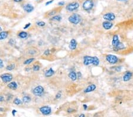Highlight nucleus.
<instances>
[{"mask_svg":"<svg viewBox=\"0 0 133 117\" xmlns=\"http://www.w3.org/2000/svg\"><path fill=\"white\" fill-rule=\"evenodd\" d=\"M37 1H38V0H37Z\"/></svg>","mask_w":133,"mask_h":117,"instance_id":"nucleus-46","label":"nucleus"},{"mask_svg":"<svg viewBox=\"0 0 133 117\" xmlns=\"http://www.w3.org/2000/svg\"><path fill=\"white\" fill-rule=\"evenodd\" d=\"M12 42H14L13 39H10V40L9 41V43H10V44H11V45H12V44H13V43H12Z\"/></svg>","mask_w":133,"mask_h":117,"instance_id":"nucleus-41","label":"nucleus"},{"mask_svg":"<svg viewBox=\"0 0 133 117\" xmlns=\"http://www.w3.org/2000/svg\"><path fill=\"white\" fill-rule=\"evenodd\" d=\"M32 92L35 96H41L43 95L44 92V89L42 86L39 85L36 87L35 88H34Z\"/></svg>","mask_w":133,"mask_h":117,"instance_id":"nucleus-6","label":"nucleus"},{"mask_svg":"<svg viewBox=\"0 0 133 117\" xmlns=\"http://www.w3.org/2000/svg\"><path fill=\"white\" fill-rule=\"evenodd\" d=\"M68 76L70 78V79L72 81H75L77 79V73H76L75 71H71V72H69Z\"/></svg>","mask_w":133,"mask_h":117,"instance_id":"nucleus-16","label":"nucleus"},{"mask_svg":"<svg viewBox=\"0 0 133 117\" xmlns=\"http://www.w3.org/2000/svg\"><path fill=\"white\" fill-rule=\"evenodd\" d=\"M0 79L2 80L3 82L6 83L8 82H11L13 79V76L10 73H4L0 76Z\"/></svg>","mask_w":133,"mask_h":117,"instance_id":"nucleus-7","label":"nucleus"},{"mask_svg":"<svg viewBox=\"0 0 133 117\" xmlns=\"http://www.w3.org/2000/svg\"><path fill=\"white\" fill-rule=\"evenodd\" d=\"M15 67H16V65H15V64L11 63L6 66V70L8 71H11L12 70L14 69Z\"/></svg>","mask_w":133,"mask_h":117,"instance_id":"nucleus-24","label":"nucleus"},{"mask_svg":"<svg viewBox=\"0 0 133 117\" xmlns=\"http://www.w3.org/2000/svg\"><path fill=\"white\" fill-rule=\"evenodd\" d=\"M40 69V67L39 65H34V66H33V70L35 72H37V71H39Z\"/></svg>","mask_w":133,"mask_h":117,"instance_id":"nucleus-29","label":"nucleus"},{"mask_svg":"<svg viewBox=\"0 0 133 117\" xmlns=\"http://www.w3.org/2000/svg\"><path fill=\"white\" fill-rule=\"evenodd\" d=\"M62 19V17L59 15H55V16H53L52 18H50V20L52 21H60Z\"/></svg>","mask_w":133,"mask_h":117,"instance_id":"nucleus-21","label":"nucleus"},{"mask_svg":"<svg viewBox=\"0 0 133 117\" xmlns=\"http://www.w3.org/2000/svg\"><path fill=\"white\" fill-rule=\"evenodd\" d=\"M77 46V43L75 39H72L70 40V43L69 44V48L71 50H76Z\"/></svg>","mask_w":133,"mask_h":117,"instance_id":"nucleus-13","label":"nucleus"},{"mask_svg":"<svg viewBox=\"0 0 133 117\" xmlns=\"http://www.w3.org/2000/svg\"><path fill=\"white\" fill-rule=\"evenodd\" d=\"M79 117H85V114H84V113H82V114L80 115Z\"/></svg>","mask_w":133,"mask_h":117,"instance_id":"nucleus-43","label":"nucleus"},{"mask_svg":"<svg viewBox=\"0 0 133 117\" xmlns=\"http://www.w3.org/2000/svg\"><path fill=\"white\" fill-rule=\"evenodd\" d=\"M4 101V97L2 95H0V102H3Z\"/></svg>","mask_w":133,"mask_h":117,"instance_id":"nucleus-38","label":"nucleus"},{"mask_svg":"<svg viewBox=\"0 0 133 117\" xmlns=\"http://www.w3.org/2000/svg\"><path fill=\"white\" fill-rule=\"evenodd\" d=\"M133 76V72L130 70H127L124 73L122 76V81L125 82H128L131 79L132 77Z\"/></svg>","mask_w":133,"mask_h":117,"instance_id":"nucleus-9","label":"nucleus"},{"mask_svg":"<svg viewBox=\"0 0 133 117\" xmlns=\"http://www.w3.org/2000/svg\"><path fill=\"white\" fill-rule=\"evenodd\" d=\"M50 55V50H49V49H47V50H46L44 51V55L46 56H49V55Z\"/></svg>","mask_w":133,"mask_h":117,"instance_id":"nucleus-30","label":"nucleus"},{"mask_svg":"<svg viewBox=\"0 0 133 117\" xmlns=\"http://www.w3.org/2000/svg\"><path fill=\"white\" fill-rule=\"evenodd\" d=\"M64 4H65V2L64 1H60V2H59L58 4H57V5H58L59 6L62 7V6H63Z\"/></svg>","mask_w":133,"mask_h":117,"instance_id":"nucleus-35","label":"nucleus"},{"mask_svg":"<svg viewBox=\"0 0 133 117\" xmlns=\"http://www.w3.org/2000/svg\"><path fill=\"white\" fill-rule=\"evenodd\" d=\"M13 103L16 105H20L23 104V101H21L18 98H16L14 99V100Z\"/></svg>","mask_w":133,"mask_h":117,"instance_id":"nucleus-25","label":"nucleus"},{"mask_svg":"<svg viewBox=\"0 0 133 117\" xmlns=\"http://www.w3.org/2000/svg\"><path fill=\"white\" fill-rule=\"evenodd\" d=\"M83 107H84V110H87V109H88L87 105H86V104H84V105H83Z\"/></svg>","mask_w":133,"mask_h":117,"instance_id":"nucleus-39","label":"nucleus"},{"mask_svg":"<svg viewBox=\"0 0 133 117\" xmlns=\"http://www.w3.org/2000/svg\"><path fill=\"white\" fill-rule=\"evenodd\" d=\"M34 60H35V58H34V57H32V58H28V59H27L26 60H25L23 63H24V65H28L32 63L33 62H34Z\"/></svg>","mask_w":133,"mask_h":117,"instance_id":"nucleus-23","label":"nucleus"},{"mask_svg":"<svg viewBox=\"0 0 133 117\" xmlns=\"http://www.w3.org/2000/svg\"><path fill=\"white\" fill-rule=\"evenodd\" d=\"M62 96V94H61L60 92H57V94L56 95V99H60Z\"/></svg>","mask_w":133,"mask_h":117,"instance_id":"nucleus-31","label":"nucleus"},{"mask_svg":"<svg viewBox=\"0 0 133 117\" xmlns=\"http://www.w3.org/2000/svg\"><path fill=\"white\" fill-rule=\"evenodd\" d=\"M96 89H97V86H96V85L91 84V85H89V86H88L86 87V89L84 90V93H86V94H87V93H90V92H92L94 91Z\"/></svg>","mask_w":133,"mask_h":117,"instance_id":"nucleus-14","label":"nucleus"},{"mask_svg":"<svg viewBox=\"0 0 133 117\" xmlns=\"http://www.w3.org/2000/svg\"><path fill=\"white\" fill-rule=\"evenodd\" d=\"M117 1H126V0H117Z\"/></svg>","mask_w":133,"mask_h":117,"instance_id":"nucleus-45","label":"nucleus"},{"mask_svg":"<svg viewBox=\"0 0 133 117\" xmlns=\"http://www.w3.org/2000/svg\"><path fill=\"white\" fill-rule=\"evenodd\" d=\"M77 79H81L82 77V73L81 72H77Z\"/></svg>","mask_w":133,"mask_h":117,"instance_id":"nucleus-32","label":"nucleus"},{"mask_svg":"<svg viewBox=\"0 0 133 117\" xmlns=\"http://www.w3.org/2000/svg\"><path fill=\"white\" fill-rule=\"evenodd\" d=\"M75 111V109H74L73 108H68V109H67V112H68V113H72V112H73Z\"/></svg>","mask_w":133,"mask_h":117,"instance_id":"nucleus-34","label":"nucleus"},{"mask_svg":"<svg viewBox=\"0 0 133 117\" xmlns=\"http://www.w3.org/2000/svg\"><path fill=\"white\" fill-rule=\"evenodd\" d=\"M36 24L37 26H39V27H44V26H46V23L44 22V21H37V22L36 23Z\"/></svg>","mask_w":133,"mask_h":117,"instance_id":"nucleus-26","label":"nucleus"},{"mask_svg":"<svg viewBox=\"0 0 133 117\" xmlns=\"http://www.w3.org/2000/svg\"><path fill=\"white\" fill-rule=\"evenodd\" d=\"M39 110H40V112L43 115L45 116L48 115H50L52 113V108H51V107H50L49 106H47V105L40 107Z\"/></svg>","mask_w":133,"mask_h":117,"instance_id":"nucleus-8","label":"nucleus"},{"mask_svg":"<svg viewBox=\"0 0 133 117\" xmlns=\"http://www.w3.org/2000/svg\"><path fill=\"white\" fill-rule=\"evenodd\" d=\"M18 37H19L20 39H26L28 37V34L27 33L26 31H21L18 33Z\"/></svg>","mask_w":133,"mask_h":117,"instance_id":"nucleus-20","label":"nucleus"},{"mask_svg":"<svg viewBox=\"0 0 133 117\" xmlns=\"http://www.w3.org/2000/svg\"><path fill=\"white\" fill-rule=\"evenodd\" d=\"M14 2H16V3H19V2H21L23 0H14Z\"/></svg>","mask_w":133,"mask_h":117,"instance_id":"nucleus-42","label":"nucleus"},{"mask_svg":"<svg viewBox=\"0 0 133 117\" xmlns=\"http://www.w3.org/2000/svg\"><path fill=\"white\" fill-rule=\"evenodd\" d=\"M121 43V42H120L118 35V34H114L113 37V39H112L111 42V44L113 47V49L116 48Z\"/></svg>","mask_w":133,"mask_h":117,"instance_id":"nucleus-10","label":"nucleus"},{"mask_svg":"<svg viewBox=\"0 0 133 117\" xmlns=\"http://www.w3.org/2000/svg\"><path fill=\"white\" fill-rule=\"evenodd\" d=\"M8 36V31H4L0 32V40H3L4 39H7Z\"/></svg>","mask_w":133,"mask_h":117,"instance_id":"nucleus-19","label":"nucleus"},{"mask_svg":"<svg viewBox=\"0 0 133 117\" xmlns=\"http://www.w3.org/2000/svg\"><path fill=\"white\" fill-rule=\"evenodd\" d=\"M7 87L10 89L12 90H16L18 88V85H17V82L13 81V82H11L7 85Z\"/></svg>","mask_w":133,"mask_h":117,"instance_id":"nucleus-17","label":"nucleus"},{"mask_svg":"<svg viewBox=\"0 0 133 117\" xmlns=\"http://www.w3.org/2000/svg\"><path fill=\"white\" fill-rule=\"evenodd\" d=\"M2 31V28L1 27H0V32Z\"/></svg>","mask_w":133,"mask_h":117,"instance_id":"nucleus-44","label":"nucleus"},{"mask_svg":"<svg viewBox=\"0 0 133 117\" xmlns=\"http://www.w3.org/2000/svg\"><path fill=\"white\" fill-rule=\"evenodd\" d=\"M16 112H17V111H16V110H15V109L12 110V115L15 116V114H16Z\"/></svg>","mask_w":133,"mask_h":117,"instance_id":"nucleus-40","label":"nucleus"},{"mask_svg":"<svg viewBox=\"0 0 133 117\" xmlns=\"http://www.w3.org/2000/svg\"><path fill=\"white\" fill-rule=\"evenodd\" d=\"M57 10H52V11H50V12L47 14V15L48 16V17H53V16H55V14L57 12Z\"/></svg>","mask_w":133,"mask_h":117,"instance_id":"nucleus-27","label":"nucleus"},{"mask_svg":"<svg viewBox=\"0 0 133 117\" xmlns=\"http://www.w3.org/2000/svg\"><path fill=\"white\" fill-rule=\"evenodd\" d=\"M31 26V23H28V24H25V26H24V27H23V28H24V30H25V29H27V28H28V27H30V26Z\"/></svg>","mask_w":133,"mask_h":117,"instance_id":"nucleus-36","label":"nucleus"},{"mask_svg":"<svg viewBox=\"0 0 133 117\" xmlns=\"http://www.w3.org/2000/svg\"><path fill=\"white\" fill-rule=\"evenodd\" d=\"M54 74H55V71L53 70V69L52 67H50L49 69H48L45 72L44 75L46 78H50V77L52 76Z\"/></svg>","mask_w":133,"mask_h":117,"instance_id":"nucleus-18","label":"nucleus"},{"mask_svg":"<svg viewBox=\"0 0 133 117\" xmlns=\"http://www.w3.org/2000/svg\"><path fill=\"white\" fill-rule=\"evenodd\" d=\"M115 15L113 12H107L103 15V18L108 21H113L115 19Z\"/></svg>","mask_w":133,"mask_h":117,"instance_id":"nucleus-11","label":"nucleus"},{"mask_svg":"<svg viewBox=\"0 0 133 117\" xmlns=\"http://www.w3.org/2000/svg\"><path fill=\"white\" fill-rule=\"evenodd\" d=\"M83 62L85 66H89L90 65H93L94 66H98L100 63V60L97 56H85L83 58Z\"/></svg>","mask_w":133,"mask_h":117,"instance_id":"nucleus-1","label":"nucleus"},{"mask_svg":"<svg viewBox=\"0 0 133 117\" xmlns=\"http://www.w3.org/2000/svg\"><path fill=\"white\" fill-rule=\"evenodd\" d=\"M105 59L111 65H115L118 63L119 60H120V58L117 56L114 55H111V54L106 55L105 56Z\"/></svg>","mask_w":133,"mask_h":117,"instance_id":"nucleus-3","label":"nucleus"},{"mask_svg":"<svg viewBox=\"0 0 133 117\" xmlns=\"http://www.w3.org/2000/svg\"><path fill=\"white\" fill-rule=\"evenodd\" d=\"M53 1H54V0H50V1H49L47 2V3H46V4H45V5H46V6H47V5H49V4H52V3H53Z\"/></svg>","mask_w":133,"mask_h":117,"instance_id":"nucleus-37","label":"nucleus"},{"mask_svg":"<svg viewBox=\"0 0 133 117\" xmlns=\"http://www.w3.org/2000/svg\"><path fill=\"white\" fill-rule=\"evenodd\" d=\"M23 10L27 12H32L34 10V8L32 4H27L23 6Z\"/></svg>","mask_w":133,"mask_h":117,"instance_id":"nucleus-15","label":"nucleus"},{"mask_svg":"<svg viewBox=\"0 0 133 117\" xmlns=\"http://www.w3.org/2000/svg\"><path fill=\"white\" fill-rule=\"evenodd\" d=\"M93 7H94V2L93 0H86L82 4L83 9L86 11L92 10Z\"/></svg>","mask_w":133,"mask_h":117,"instance_id":"nucleus-4","label":"nucleus"},{"mask_svg":"<svg viewBox=\"0 0 133 117\" xmlns=\"http://www.w3.org/2000/svg\"><path fill=\"white\" fill-rule=\"evenodd\" d=\"M4 66V62H3V60H2L1 58H0V69H2L3 68Z\"/></svg>","mask_w":133,"mask_h":117,"instance_id":"nucleus-33","label":"nucleus"},{"mask_svg":"<svg viewBox=\"0 0 133 117\" xmlns=\"http://www.w3.org/2000/svg\"><path fill=\"white\" fill-rule=\"evenodd\" d=\"M31 100H32V98L28 96H24L22 98V101L23 103H25V104L29 103L31 101Z\"/></svg>","mask_w":133,"mask_h":117,"instance_id":"nucleus-22","label":"nucleus"},{"mask_svg":"<svg viewBox=\"0 0 133 117\" xmlns=\"http://www.w3.org/2000/svg\"><path fill=\"white\" fill-rule=\"evenodd\" d=\"M79 7V4L78 2L75 1L68 4L66 7V9L67 11H69V12H73V11L77 10Z\"/></svg>","mask_w":133,"mask_h":117,"instance_id":"nucleus-5","label":"nucleus"},{"mask_svg":"<svg viewBox=\"0 0 133 117\" xmlns=\"http://www.w3.org/2000/svg\"><path fill=\"white\" fill-rule=\"evenodd\" d=\"M114 26V24L111 21H105L102 23V27L106 30H109L111 29L112 27Z\"/></svg>","mask_w":133,"mask_h":117,"instance_id":"nucleus-12","label":"nucleus"},{"mask_svg":"<svg viewBox=\"0 0 133 117\" xmlns=\"http://www.w3.org/2000/svg\"><path fill=\"white\" fill-rule=\"evenodd\" d=\"M112 68L114 69V70H115L116 72H121V70H122V66H114V67H113Z\"/></svg>","mask_w":133,"mask_h":117,"instance_id":"nucleus-28","label":"nucleus"},{"mask_svg":"<svg viewBox=\"0 0 133 117\" xmlns=\"http://www.w3.org/2000/svg\"><path fill=\"white\" fill-rule=\"evenodd\" d=\"M68 20L70 23L73 24L77 25L79 24L82 21L81 16H80L79 14L73 13L72 15H70L68 18Z\"/></svg>","mask_w":133,"mask_h":117,"instance_id":"nucleus-2","label":"nucleus"}]
</instances>
